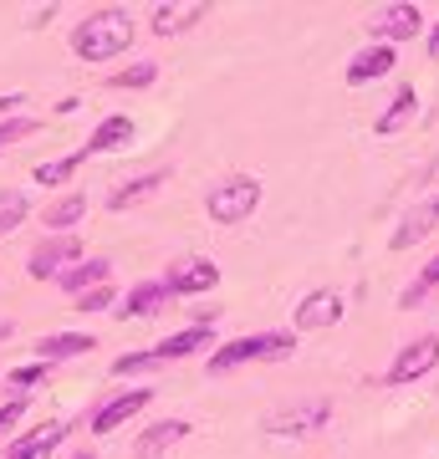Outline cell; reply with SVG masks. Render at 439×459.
Masks as SVG:
<instances>
[{
  "label": "cell",
  "mask_w": 439,
  "mask_h": 459,
  "mask_svg": "<svg viewBox=\"0 0 439 459\" xmlns=\"http://www.w3.org/2000/svg\"><path fill=\"white\" fill-rule=\"evenodd\" d=\"M36 133V117H5V123H0V148H11V143H21V138H31Z\"/></svg>",
  "instance_id": "83f0119b"
},
{
  "label": "cell",
  "mask_w": 439,
  "mask_h": 459,
  "mask_svg": "<svg viewBox=\"0 0 439 459\" xmlns=\"http://www.w3.org/2000/svg\"><path fill=\"white\" fill-rule=\"evenodd\" d=\"M419 31H424L419 5H389V11H378V21H373V36L383 41V47H393V41H414Z\"/></svg>",
  "instance_id": "9c48e42d"
},
{
  "label": "cell",
  "mask_w": 439,
  "mask_h": 459,
  "mask_svg": "<svg viewBox=\"0 0 439 459\" xmlns=\"http://www.w3.org/2000/svg\"><path fill=\"white\" fill-rule=\"evenodd\" d=\"M435 225H439V195H435V199H424L419 210H408V214H404V225L389 235V246H393V250L419 246V240H424V235H429Z\"/></svg>",
  "instance_id": "8fae6325"
},
{
  "label": "cell",
  "mask_w": 439,
  "mask_h": 459,
  "mask_svg": "<svg viewBox=\"0 0 439 459\" xmlns=\"http://www.w3.org/2000/svg\"><path fill=\"white\" fill-rule=\"evenodd\" d=\"M199 347H215V332H210V327L174 332L169 342H159V347H154V358H159V362H174V358H189V352H199Z\"/></svg>",
  "instance_id": "ffe728a7"
},
{
  "label": "cell",
  "mask_w": 439,
  "mask_h": 459,
  "mask_svg": "<svg viewBox=\"0 0 439 459\" xmlns=\"http://www.w3.org/2000/svg\"><path fill=\"white\" fill-rule=\"evenodd\" d=\"M435 368H439V337L435 332H424V337H414L408 347H399V358L389 362V388L419 383V377L435 373Z\"/></svg>",
  "instance_id": "277c9868"
},
{
  "label": "cell",
  "mask_w": 439,
  "mask_h": 459,
  "mask_svg": "<svg viewBox=\"0 0 439 459\" xmlns=\"http://www.w3.org/2000/svg\"><path fill=\"white\" fill-rule=\"evenodd\" d=\"M77 301H82L77 312H102V307H108V301H113V286H98V291L77 296Z\"/></svg>",
  "instance_id": "4dcf8cb0"
},
{
  "label": "cell",
  "mask_w": 439,
  "mask_h": 459,
  "mask_svg": "<svg viewBox=\"0 0 439 459\" xmlns=\"http://www.w3.org/2000/svg\"><path fill=\"white\" fill-rule=\"evenodd\" d=\"M169 179V174H138V179H128L123 189H113V199H108V210H133V204H144V199H154L159 195V184Z\"/></svg>",
  "instance_id": "44dd1931"
},
{
  "label": "cell",
  "mask_w": 439,
  "mask_h": 459,
  "mask_svg": "<svg viewBox=\"0 0 439 459\" xmlns=\"http://www.w3.org/2000/svg\"><path fill=\"white\" fill-rule=\"evenodd\" d=\"M199 16H205L199 0H163V5H154V31L159 36H180V31H189Z\"/></svg>",
  "instance_id": "5bb4252c"
},
{
  "label": "cell",
  "mask_w": 439,
  "mask_h": 459,
  "mask_svg": "<svg viewBox=\"0 0 439 459\" xmlns=\"http://www.w3.org/2000/svg\"><path fill=\"white\" fill-rule=\"evenodd\" d=\"M21 413H26V398H11V403L0 409V434H5L11 424H21Z\"/></svg>",
  "instance_id": "1f68e13d"
},
{
  "label": "cell",
  "mask_w": 439,
  "mask_h": 459,
  "mask_svg": "<svg viewBox=\"0 0 439 459\" xmlns=\"http://www.w3.org/2000/svg\"><path fill=\"white\" fill-rule=\"evenodd\" d=\"M154 77H159V66L138 62V66H128V72H113V77H108V87H118V92H123V87H148Z\"/></svg>",
  "instance_id": "4316f807"
},
{
  "label": "cell",
  "mask_w": 439,
  "mask_h": 459,
  "mask_svg": "<svg viewBox=\"0 0 439 459\" xmlns=\"http://www.w3.org/2000/svg\"><path fill=\"white\" fill-rule=\"evenodd\" d=\"M36 352L47 362L51 358H82V352H92V337H87V332H57V337H41Z\"/></svg>",
  "instance_id": "603a6c76"
},
{
  "label": "cell",
  "mask_w": 439,
  "mask_h": 459,
  "mask_svg": "<svg viewBox=\"0 0 439 459\" xmlns=\"http://www.w3.org/2000/svg\"><path fill=\"white\" fill-rule=\"evenodd\" d=\"M435 286H439V255H435L429 265H424L419 276H414V286H408V291L399 296V307H419V301H424L429 291H435Z\"/></svg>",
  "instance_id": "484cf974"
},
{
  "label": "cell",
  "mask_w": 439,
  "mask_h": 459,
  "mask_svg": "<svg viewBox=\"0 0 439 459\" xmlns=\"http://www.w3.org/2000/svg\"><path fill=\"white\" fill-rule=\"evenodd\" d=\"M26 210H31V199L21 195V189H11V195H0V235H11V230L26 220Z\"/></svg>",
  "instance_id": "d4e9b609"
},
{
  "label": "cell",
  "mask_w": 439,
  "mask_h": 459,
  "mask_svg": "<svg viewBox=\"0 0 439 459\" xmlns=\"http://www.w3.org/2000/svg\"><path fill=\"white\" fill-rule=\"evenodd\" d=\"M414 108H419V92H414V87H399V98H393L389 108L378 113V123H373V128L383 133V138H389V133H399V128L408 123V117H414Z\"/></svg>",
  "instance_id": "7402d4cb"
},
{
  "label": "cell",
  "mask_w": 439,
  "mask_h": 459,
  "mask_svg": "<svg viewBox=\"0 0 439 459\" xmlns=\"http://www.w3.org/2000/svg\"><path fill=\"white\" fill-rule=\"evenodd\" d=\"M41 377H47V368H41V362H26V368H11V383H16L21 394H31V388L41 383Z\"/></svg>",
  "instance_id": "f546056e"
},
{
  "label": "cell",
  "mask_w": 439,
  "mask_h": 459,
  "mask_svg": "<svg viewBox=\"0 0 439 459\" xmlns=\"http://www.w3.org/2000/svg\"><path fill=\"white\" fill-rule=\"evenodd\" d=\"M5 332H11V327H0V337H5Z\"/></svg>",
  "instance_id": "e575fe53"
},
{
  "label": "cell",
  "mask_w": 439,
  "mask_h": 459,
  "mask_svg": "<svg viewBox=\"0 0 439 459\" xmlns=\"http://www.w3.org/2000/svg\"><path fill=\"white\" fill-rule=\"evenodd\" d=\"M82 214H87V195H77V189H72V195L51 199L47 210H41V225H47V230H57V235H66V230L77 225Z\"/></svg>",
  "instance_id": "d6986e66"
},
{
  "label": "cell",
  "mask_w": 439,
  "mask_h": 459,
  "mask_svg": "<svg viewBox=\"0 0 439 459\" xmlns=\"http://www.w3.org/2000/svg\"><path fill=\"white\" fill-rule=\"evenodd\" d=\"M393 62H399V51L378 41V47L358 51V56L347 62V82H353V87H363V82H378V77H389V72H393Z\"/></svg>",
  "instance_id": "7c38bea8"
},
{
  "label": "cell",
  "mask_w": 439,
  "mask_h": 459,
  "mask_svg": "<svg viewBox=\"0 0 439 459\" xmlns=\"http://www.w3.org/2000/svg\"><path fill=\"white\" fill-rule=\"evenodd\" d=\"M169 286L163 281H138L128 296H123V307H118V316H159L163 312V301H169Z\"/></svg>",
  "instance_id": "2e32d148"
},
{
  "label": "cell",
  "mask_w": 439,
  "mask_h": 459,
  "mask_svg": "<svg viewBox=\"0 0 439 459\" xmlns=\"http://www.w3.org/2000/svg\"><path fill=\"white\" fill-rule=\"evenodd\" d=\"M128 143H133V117L113 113V117H102L98 128H92V138H87L82 153H113V148H128Z\"/></svg>",
  "instance_id": "ac0fdd59"
},
{
  "label": "cell",
  "mask_w": 439,
  "mask_h": 459,
  "mask_svg": "<svg viewBox=\"0 0 439 459\" xmlns=\"http://www.w3.org/2000/svg\"><path fill=\"white\" fill-rule=\"evenodd\" d=\"M215 281H220V265L199 255V261H180V265H174V271L163 276V286H169L174 296H195V291H210Z\"/></svg>",
  "instance_id": "30bf717a"
},
{
  "label": "cell",
  "mask_w": 439,
  "mask_h": 459,
  "mask_svg": "<svg viewBox=\"0 0 439 459\" xmlns=\"http://www.w3.org/2000/svg\"><path fill=\"white\" fill-rule=\"evenodd\" d=\"M133 41V16L128 11H98V16H87L72 36V51H77L82 62H113L118 51H128Z\"/></svg>",
  "instance_id": "6da1fadb"
},
{
  "label": "cell",
  "mask_w": 439,
  "mask_h": 459,
  "mask_svg": "<svg viewBox=\"0 0 439 459\" xmlns=\"http://www.w3.org/2000/svg\"><path fill=\"white\" fill-rule=\"evenodd\" d=\"M327 419H332V403L317 398V403H296V409L271 413V419H266V434H281V439H307V434H317Z\"/></svg>",
  "instance_id": "5b68a950"
},
{
  "label": "cell",
  "mask_w": 439,
  "mask_h": 459,
  "mask_svg": "<svg viewBox=\"0 0 439 459\" xmlns=\"http://www.w3.org/2000/svg\"><path fill=\"white\" fill-rule=\"evenodd\" d=\"M256 204H260V184L250 179V174H235V179L210 189V220L215 225H241V220H250Z\"/></svg>",
  "instance_id": "3957f363"
},
{
  "label": "cell",
  "mask_w": 439,
  "mask_h": 459,
  "mask_svg": "<svg viewBox=\"0 0 439 459\" xmlns=\"http://www.w3.org/2000/svg\"><path fill=\"white\" fill-rule=\"evenodd\" d=\"M342 312H347L342 291H312V296H302V307H296V327L302 332L332 327V322H342Z\"/></svg>",
  "instance_id": "ba28073f"
},
{
  "label": "cell",
  "mask_w": 439,
  "mask_h": 459,
  "mask_svg": "<svg viewBox=\"0 0 439 459\" xmlns=\"http://www.w3.org/2000/svg\"><path fill=\"white\" fill-rule=\"evenodd\" d=\"M144 368H159V358L154 352H128V358L113 362V377H133V373H144Z\"/></svg>",
  "instance_id": "f1b7e54d"
},
{
  "label": "cell",
  "mask_w": 439,
  "mask_h": 459,
  "mask_svg": "<svg viewBox=\"0 0 439 459\" xmlns=\"http://www.w3.org/2000/svg\"><path fill=\"white\" fill-rule=\"evenodd\" d=\"M66 424H57V419H47V424H36L31 434H21L11 449H5V459H47L57 444H62Z\"/></svg>",
  "instance_id": "4fadbf2b"
},
{
  "label": "cell",
  "mask_w": 439,
  "mask_h": 459,
  "mask_svg": "<svg viewBox=\"0 0 439 459\" xmlns=\"http://www.w3.org/2000/svg\"><path fill=\"white\" fill-rule=\"evenodd\" d=\"M148 403H154V388H128V394L108 398V403L92 413V434H113V429H123L133 413H144Z\"/></svg>",
  "instance_id": "52a82bcc"
},
{
  "label": "cell",
  "mask_w": 439,
  "mask_h": 459,
  "mask_svg": "<svg viewBox=\"0 0 439 459\" xmlns=\"http://www.w3.org/2000/svg\"><path fill=\"white\" fill-rule=\"evenodd\" d=\"M82 159H87V153H66V159H51V164H41V169H36V184H66V179L82 169Z\"/></svg>",
  "instance_id": "cb8c5ba5"
},
{
  "label": "cell",
  "mask_w": 439,
  "mask_h": 459,
  "mask_svg": "<svg viewBox=\"0 0 439 459\" xmlns=\"http://www.w3.org/2000/svg\"><path fill=\"white\" fill-rule=\"evenodd\" d=\"M72 459H98V455H92V449H82V455H72Z\"/></svg>",
  "instance_id": "836d02e7"
},
{
  "label": "cell",
  "mask_w": 439,
  "mask_h": 459,
  "mask_svg": "<svg viewBox=\"0 0 439 459\" xmlns=\"http://www.w3.org/2000/svg\"><path fill=\"white\" fill-rule=\"evenodd\" d=\"M296 337L292 332H256V337H235V342H225L220 352H210V373H235V368H245V362H281L292 358Z\"/></svg>",
  "instance_id": "7a4b0ae2"
},
{
  "label": "cell",
  "mask_w": 439,
  "mask_h": 459,
  "mask_svg": "<svg viewBox=\"0 0 439 459\" xmlns=\"http://www.w3.org/2000/svg\"><path fill=\"white\" fill-rule=\"evenodd\" d=\"M77 261H82V240L77 235H57V240H47V246H36L26 265H31L36 281H62Z\"/></svg>",
  "instance_id": "8992f818"
},
{
  "label": "cell",
  "mask_w": 439,
  "mask_h": 459,
  "mask_svg": "<svg viewBox=\"0 0 439 459\" xmlns=\"http://www.w3.org/2000/svg\"><path fill=\"white\" fill-rule=\"evenodd\" d=\"M429 56H435V62H439V26H435V31H429Z\"/></svg>",
  "instance_id": "d6a6232c"
},
{
  "label": "cell",
  "mask_w": 439,
  "mask_h": 459,
  "mask_svg": "<svg viewBox=\"0 0 439 459\" xmlns=\"http://www.w3.org/2000/svg\"><path fill=\"white\" fill-rule=\"evenodd\" d=\"M180 439H189V424H184V419H163V424H154V429L138 434L133 455H138V459H159L169 444H180Z\"/></svg>",
  "instance_id": "e0dca14e"
},
{
  "label": "cell",
  "mask_w": 439,
  "mask_h": 459,
  "mask_svg": "<svg viewBox=\"0 0 439 459\" xmlns=\"http://www.w3.org/2000/svg\"><path fill=\"white\" fill-rule=\"evenodd\" d=\"M57 286L72 291V296H87V291H98V286H113V261H77Z\"/></svg>",
  "instance_id": "9a60e30c"
}]
</instances>
